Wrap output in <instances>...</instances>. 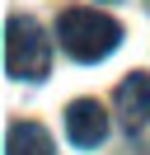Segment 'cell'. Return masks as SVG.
Instances as JSON below:
<instances>
[{"label": "cell", "mask_w": 150, "mask_h": 155, "mask_svg": "<svg viewBox=\"0 0 150 155\" xmlns=\"http://www.w3.org/2000/svg\"><path fill=\"white\" fill-rule=\"evenodd\" d=\"M145 5H150V0H145Z\"/></svg>", "instance_id": "8992f818"}, {"label": "cell", "mask_w": 150, "mask_h": 155, "mask_svg": "<svg viewBox=\"0 0 150 155\" xmlns=\"http://www.w3.org/2000/svg\"><path fill=\"white\" fill-rule=\"evenodd\" d=\"M112 104H117V113H122L127 127H145L150 122V71H131L117 85Z\"/></svg>", "instance_id": "277c9868"}, {"label": "cell", "mask_w": 150, "mask_h": 155, "mask_svg": "<svg viewBox=\"0 0 150 155\" xmlns=\"http://www.w3.org/2000/svg\"><path fill=\"white\" fill-rule=\"evenodd\" d=\"M56 38H61V52H66V57H75V61H103V57L117 52L122 24L112 19V14H103V10L75 5V10H61Z\"/></svg>", "instance_id": "6da1fadb"}, {"label": "cell", "mask_w": 150, "mask_h": 155, "mask_svg": "<svg viewBox=\"0 0 150 155\" xmlns=\"http://www.w3.org/2000/svg\"><path fill=\"white\" fill-rule=\"evenodd\" d=\"M5 71L14 80H42L52 71V38L28 14H9L5 24Z\"/></svg>", "instance_id": "7a4b0ae2"}, {"label": "cell", "mask_w": 150, "mask_h": 155, "mask_svg": "<svg viewBox=\"0 0 150 155\" xmlns=\"http://www.w3.org/2000/svg\"><path fill=\"white\" fill-rule=\"evenodd\" d=\"M103 136H108V113H103V104L99 99H75V104L66 108V141L80 146V150H89Z\"/></svg>", "instance_id": "3957f363"}, {"label": "cell", "mask_w": 150, "mask_h": 155, "mask_svg": "<svg viewBox=\"0 0 150 155\" xmlns=\"http://www.w3.org/2000/svg\"><path fill=\"white\" fill-rule=\"evenodd\" d=\"M5 155H56V146H52L42 122H9Z\"/></svg>", "instance_id": "5b68a950"}]
</instances>
